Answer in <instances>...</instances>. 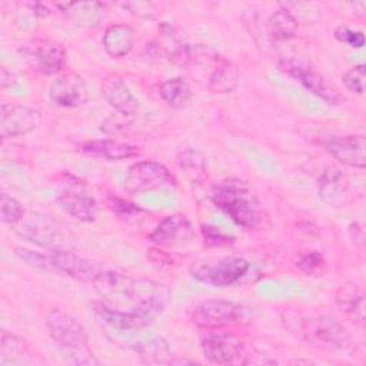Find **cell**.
I'll return each mask as SVG.
<instances>
[{
    "label": "cell",
    "mask_w": 366,
    "mask_h": 366,
    "mask_svg": "<svg viewBox=\"0 0 366 366\" xmlns=\"http://www.w3.org/2000/svg\"><path fill=\"white\" fill-rule=\"evenodd\" d=\"M212 202L244 229H254L262 222L263 212L257 193L244 180L236 177L220 180L212 190Z\"/></svg>",
    "instance_id": "obj_1"
},
{
    "label": "cell",
    "mask_w": 366,
    "mask_h": 366,
    "mask_svg": "<svg viewBox=\"0 0 366 366\" xmlns=\"http://www.w3.org/2000/svg\"><path fill=\"white\" fill-rule=\"evenodd\" d=\"M285 327L309 345L325 350H343L349 346L350 335L336 319L326 315L305 316L296 310L282 315Z\"/></svg>",
    "instance_id": "obj_2"
},
{
    "label": "cell",
    "mask_w": 366,
    "mask_h": 366,
    "mask_svg": "<svg viewBox=\"0 0 366 366\" xmlns=\"http://www.w3.org/2000/svg\"><path fill=\"white\" fill-rule=\"evenodd\" d=\"M50 337L77 365H100V360L89 349V335L84 326L71 315L53 309L46 316Z\"/></svg>",
    "instance_id": "obj_3"
},
{
    "label": "cell",
    "mask_w": 366,
    "mask_h": 366,
    "mask_svg": "<svg viewBox=\"0 0 366 366\" xmlns=\"http://www.w3.org/2000/svg\"><path fill=\"white\" fill-rule=\"evenodd\" d=\"M164 299L162 295H152L140 299L129 312H120L109 307L104 303L93 302L94 315L107 326L120 330H139L154 322V319L164 310Z\"/></svg>",
    "instance_id": "obj_4"
},
{
    "label": "cell",
    "mask_w": 366,
    "mask_h": 366,
    "mask_svg": "<svg viewBox=\"0 0 366 366\" xmlns=\"http://www.w3.org/2000/svg\"><path fill=\"white\" fill-rule=\"evenodd\" d=\"M16 254L21 260L27 262L30 266H34L43 270L59 272L81 282L92 283L96 273L100 270L90 260L80 257L71 252H66L63 249L40 253V252L17 247Z\"/></svg>",
    "instance_id": "obj_5"
},
{
    "label": "cell",
    "mask_w": 366,
    "mask_h": 366,
    "mask_svg": "<svg viewBox=\"0 0 366 366\" xmlns=\"http://www.w3.org/2000/svg\"><path fill=\"white\" fill-rule=\"evenodd\" d=\"M249 270V262L239 256H224L219 259L194 262L189 272L199 282L224 287L236 283Z\"/></svg>",
    "instance_id": "obj_6"
},
{
    "label": "cell",
    "mask_w": 366,
    "mask_h": 366,
    "mask_svg": "<svg viewBox=\"0 0 366 366\" xmlns=\"http://www.w3.org/2000/svg\"><path fill=\"white\" fill-rule=\"evenodd\" d=\"M176 186L170 170L156 160H140L133 163L124 176V190L129 194H142L157 189Z\"/></svg>",
    "instance_id": "obj_7"
},
{
    "label": "cell",
    "mask_w": 366,
    "mask_h": 366,
    "mask_svg": "<svg viewBox=\"0 0 366 366\" xmlns=\"http://www.w3.org/2000/svg\"><path fill=\"white\" fill-rule=\"evenodd\" d=\"M277 67L280 71L299 81L306 90H309L312 94L322 99L323 102L329 104L342 103L343 96L340 94V92L333 84L326 81V79L320 73H317L310 64L299 59L285 57L279 60Z\"/></svg>",
    "instance_id": "obj_8"
},
{
    "label": "cell",
    "mask_w": 366,
    "mask_h": 366,
    "mask_svg": "<svg viewBox=\"0 0 366 366\" xmlns=\"http://www.w3.org/2000/svg\"><path fill=\"white\" fill-rule=\"evenodd\" d=\"M244 317V307L223 299L203 300L193 309L192 320L196 326L216 330L220 327L237 325Z\"/></svg>",
    "instance_id": "obj_9"
},
{
    "label": "cell",
    "mask_w": 366,
    "mask_h": 366,
    "mask_svg": "<svg viewBox=\"0 0 366 366\" xmlns=\"http://www.w3.org/2000/svg\"><path fill=\"white\" fill-rule=\"evenodd\" d=\"M203 356L216 365L246 363L244 342L229 332H209L200 343Z\"/></svg>",
    "instance_id": "obj_10"
},
{
    "label": "cell",
    "mask_w": 366,
    "mask_h": 366,
    "mask_svg": "<svg viewBox=\"0 0 366 366\" xmlns=\"http://www.w3.org/2000/svg\"><path fill=\"white\" fill-rule=\"evenodd\" d=\"M17 233L26 240L50 250L61 249L64 244L63 232L60 230L57 222H54L50 216L37 212H30L29 214L23 216V219L19 222Z\"/></svg>",
    "instance_id": "obj_11"
},
{
    "label": "cell",
    "mask_w": 366,
    "mask_h": 366,
    "mask_svg": "<svg viewBox=\"0 0 366 366\" xmlns=\"http://www.w3.org/2000/svg\"><path fill=\"white\" fill-rule=\"evenodd\" d=\"M41 123V113L20 103H3L0 107L1 139L17 137L36 130Z\"/></svg>",
    "instance_id": "obj_12"
},
{
    "label": "cell",
    "mask_w": 366,
    "mask_h": 366,
    "mask_svg": "<svg viewBox=\"0 0 366 366\" xmlns=\"http://www.w3.org/2000/svg\"><path fill=\"white\" fill-rule=\"evenodd\" d=\"M30 64L41 74H59L66 64V53L60 43L53 40L36 39L21 49Z\"/></svg>",
    "instance_id": "obj_13"
},
{
    "label": "cell",
    "mask_w": 366,
    "mask_h": 366,
    "mask_svg": "<svg viewBox=\"0 0 366 366\" xmlns=\"http://www.w3.org/2000/svg\"><path fill=\"white\" fill-rule=\"evenodd\" d=\"M322 143L337 162L355 169L366 167V139L363 134L330 136Z\"/></svg>",
    "instance_id": "obj_14"
},
{
    "label": "cell",
    "mask_w": 366,
    "mask_h": 366,
    "mask_svg": "<svg viewBox=\"0 0 366 366\" xmlns=\"http://www.w3.org/2000/svg\"><path fill=\"white\" fill-rule=\"evenodd\" d=\"M149 239L157 246H184L193 239V227L184 214L173 213L159 222Z\"/></svg>",
    "instance_id": "obj_15"
},
{
    "label": "cell",
    "mask_w": 366,
    "mask_h": 366,
    "mask_svg": "<svg viewBox=\"0 0 366 366\" xmlns=\"http://www.w3.org/2000/svg\"><path fill=\"white\" fill-rule=\"evenodd\" d=\"M94 290L110 302H124L139 292V282L113 270H99L92 280Z\"/></svg>",
    "instance_id": "obj_16"
},
{
    "label": "cell",
    "mask_w": 366,
    "mask_h": 366,
    "mask_svg": "<svg viewBox=\"0 0 366 366\" xmlns=\"http://www.w3.org/2000/svg\"><path fill=\"white\" fill-rule=\"evenodd\" d=\"M49 96L51 102L60 107H79L87 102V86L81 76L63 73L51 81Z\"/></svg>",
    "instance_id": "obj_17"
},
{
    "label": "cell",
    "mask_w": 366,
    "mask_h": 366,
    "mask_svg": "<svg viewBox=\"0 0 366 366\" xmlns=\"http://www.w3.org/2000/svg\"><path fill=\"white\" fill-rule=\"evenodd\" d=\"M56 6L71 24L83 29L99 27L107 13L106 4L100 1H69Z\"/></svg>",
    "instance_id": "obj_18"
},
{
    "label": "cell",
    "mask_w": 366,
    "mask_h": 366,
    "mask_svg": "<svg viewBox=\"0 0 366 366\" xmlns=\"http://www.w3.org/2000/svg\"><path fill=\"white\" fill-rule=\"evenodd\" d=\"M57 206L80 222H94L99 213L97 202L83 190L64 189L56 196Z\"/></svg>",
    "instance_id": "obj_19"
},
{
    "label": "cell",
    "mask_w": 366,
    "mask_h": 366,
    "mask_svg": "<svg viewBox=\"0 0 366 366\" xmlns=\"http://www.w3.org/2000/svg\"><path fill=\"white\" fill-rule=\"evenodd\" d=\"M102 94L106 102L123 116H133L139 112V100L117 74H109L104 77L102 83Z\"/></svg>",
    "instance_id": "obj_20"
},
{
    "label": "cell",
    "mask_w": 366,
    "mask_h": 366,
    "mask_svg": "<svg viewBox=\"0 0 366 366\" xmlns=\"http://www.w3.org/2000/svg\"><path fill=\"white\" fill-rule=\"evenodd\" d=\"M33 363V353L20 336L1 332L0 340V366H26Z\"/></svg>",
    "instance_id": "obj_21"
},
{
    "label": "cell",
    "mask_w": 366,
    "mask_h": 366,
    "mask_svg": "<svg viewBox=\"0 0 366 366\" xmlns=\"http://www.w3.org/2000/svg\"><path fill=\"white\" fill-rule=\"evenodd\" d=\"M102 43H103L104 51L110 57L113 59L124 57L132 51L134 46V31L130 26L123 23L112 24L104 30Z\"/></svg>",
    "instance_id": "obj_22"
},
{
    "label": "cell",
    "mask_w": 366,
    "mask_h": 366,
    "mask_svg": "<svg viewBox=\"0 0 366 366\" xmlns=\"http://www.w3.org/2000/svg\"><path fill=\"white\" fill-rule=\"evenodd\" d=\"M81 150L87 154L106 160L132 159L140 154V147L116 140H90L81 143Z\"/></svg>",
    "instance_id": "obj_23"
},
{
    "label": "cell",
    "mask_w": 366,
    "mask_h": 366,
    "mask_svg": "<svg viewBox=\"0 0 366 366\" xmlns=\"http://www.w3.org/2000/svg\"><path fill=\"white\" fill-rule=\"evenodd\" d=\"M237 86H239L237 69L230 61L220 57L209 77V81H207L209 90L212 93L224 94V93L234 92Z\"/></svg>",
    "instance_id": "obj_24"
},
{
    "label": "cell",
    "mask_w": 366,
    "mask_h": 366,
    "mask_svg": "<svg viewBox=\"0 0 366 366\" xmlns=\"http://www.w3.org/2000/svg\"><path fill=\"white\" fill-rule=\"evenodd\" d=\"M319 196L330 203L336 204L343 199L347 192V182L342 172L336 167H326L322 176L319 177Z\"/></svg>",
    "instance_id": "obj_25"
},
{
    "label": "cell",
    "mask_w": 366,
    "mask_h": 366,
    "mask_svg": "<svg viewBox=\"0 0 366 366\" xmlns=\"http://www.w3.org/2000/svg\"><path fill=\"white\" fill-rule=\"evenodd\" d=\"M159 30L163 37V50L167 57L177 64H186L187 61H190V47L183 43L176 29L172 24L163 21Z\"/></svg>",
    "instance_id": "obj_26"
},
{
    "label": "cell",
    "mask_w": 366,
    "mask_h": 366,
    "mask_svg": "<svg viewBox=\"0 0 366 366\" xmlns=\"http://www.w3.org/2000/svg\"><path fill=\"white\" fill-rule=\"evenodd\" d=\"M299 29L297 19L287 9H279L269 17L267 33L273 40L285 41L293 39Z\"/></svg>",
    "instance_id": "obj_27"
},
{
    "label": "cell",
    "mask_w": 366,
    "mask_h": 366,
    "mask_svg": "<svg viewBox=\"0 0 366 366\" xmlns=\"http://www.w3.org/2000/svg\"><path fill=\"white\" fill-rule=\"evenodd\" d=\"M162 99L174 109L186 107L192 100V90L183 77H172L160 84Z\"/></svg>",
    "instance_id": "obj_28"
},
{
    "label": "cell",
    "mask_w": 366,
    "mask_h": 366,
    "mask_svg": "<svg viewBox=\"0 0 366 366\" xmlns=\"http://www.w3.org/2000/svg\"><path fill=\"white\" fill-rule=\"evenodd\" d=\"M335 299H336L337 307L343 313L359 320L363 319V295L356 285L353 283L342 285L337 289Z\"/></svg>",
    "instance_id": "obj_29"
},
{
    "label": "cell",
    "mask_w": 366,
    "mask_h": 366,
    "mask_svg": "<svg viewBox=\"0 0 366 366\" xmlns=\"http://www.w3.org/2000/svg\"><path fill=\"white\" fill-rule=\"evenodd\" d=\"M177 162L180 167L184 170L189 179L193 182H202L206 179L207 172H206V160L204 157L196 152L192 147H184L179 152Z\"/></svg>",
    "instance_id": "obj_30"
},
{
    "label": "cell",
    "mask_w": 366,
    "mask_h": 366,
    "mask_svg": "<svg viewBox=\"0 0 366 366\" xmlns=\"http://www.w3.org/2000/svg\"><path fill=\"white\" fill-rule=\"evenodd\" d=\"M299 270L307 276H320L325 272V259L317 250H307L302 253L296 262Z\"/></svg>",
    "instance_id": "obj_31"
},
{
    "label": "cell",
    "mask_w": 366,
    "mask_h": 366,
    "mask_svg": "<svg viewBox=\"0 0 366 366\" xmlns=\"http://www.w3.org/2000/svg\"><path fill=\"white\" fill-rule=\"evenodd\" d=\"M0 212H1L3 223H7V224H17L24 216L23 204L17 199L7 196L4 193L1 194V199H0Z\"/></svg>",
    "instance_id": "obj_32"
},
{
    "label": "cell",
    "mask_w": 366,
    "mask_h": 366,
    "mask_svg": "<svg viewBox=\"0 0 366 366\" xmlns=\"http://www.w3.org/2000/svg\"><path fill=\"white\" fill-rule=\"evenodd\" d=\"M365 76H366V66L363 63L353 66L349 71H346L342 77L345 87L356 94H363L365 92Z\"/></svg>",
    "instance_id": "obj_33"
},
{
    "label": "cell",
    "mask_w": 366,
    "mask_h": 366,
    "mask_svg": "<svg viewBox=\"0 0 366 366\" xmlns=\"http://www.w3.org/2000/svg\"><path fill=\"white\" fill-rule=\"evenodd\" d=\"M202 237L206 246L209 247H226L234 243V237L223 233L219 227L210 226V224H203L202 229Z\"/></svg>",
    "instance_id": "obj_34"
},
{
    "label": "cell",
    "mask_w": 366,
    "mask_h": 366,
    "mask_svg": "<svg viewBox=\"0 0 366 366\" xmlns=\"http://www.w3.org/2000/svg\"><path fill=\"white\" fill-rule=\"evenodd\" d=\"M335 39L340 43H346L353 49H362L365 46V34L360 30H353L346 24H340L335 29Z\"/></svg>",
    "instance_id": "obj_35"
},
{
    "label": "cell",
    "mask_w": 366,
    "mask_h": 366,
    "mask_svg": "<svg viewBox=\"0 0 366 366\" xmlns=\"http://www.w3.org/2000/svg\"><path fill=\"white\" fill-rule=\"evenodd\" d=\"M136 350L140 352L142 356H146L149 360H159V362H164L162 359V355L163 356H167L169 355V349H167V345L164 343V340L162 339H154V340H149L146 343H142L139 347H136Z\"/></svg>",
    "instance_id": "obj_36"
},
{
    "label": "cell",
    "mask_w": 366,
    "mask_h": 366,
    "mask_svg": "<svg viewBox=\"0 0 366 366\" xmlns=\"http://www.w3.org/2000/svg\"><path fill=\"white\" fill-rule=\"evenodd\" d=\"M119 6L129 10L132 14L143 19H153L156 14L154 4L149 1H123V3H119Z\"/></svg>",
    "instance_id": "obj_37"
},
{
    "label": "cell",
    "mask_w": 366,
    "mask_h": 366,
    "mask_svg": "<svg viewBox=\"0 0 366 366\" xmlns=\"http://www.w3.org/2000/svg\"><path fill=\"white\" fill-rule=\"evenodd\" d=\"M24 7H27V9H30L36 16H41V17H46L47 14H49V10H47V7L44 6V4H41V3H37V1H30V3H24L23 4Z\"/></svg>",
    "instance_id": "obj_38"
},
{
    "label": "cell",
    "mask_w": 366,
    "mask_h": 366,
    "mask_svg": "<svg viewBox=\"0 0 366 366\" xmlns=\"http://www.w3.org/2000/svg\"><path fill=\"white\" fill-rule=\"evenodd\" d=\"M13 79L14 77H13L11 71H9L6 67H1V70H0V84H1V87L11 86L14 83Z\"/></svg>",
    "instance_id": "obj_39"
}]
</instances>
